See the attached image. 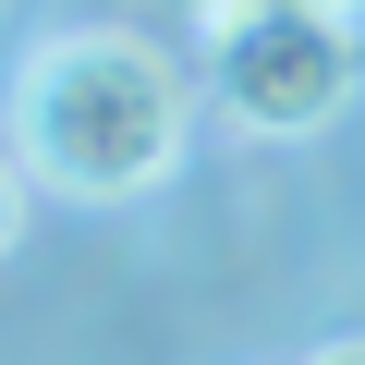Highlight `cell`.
I'll use <instances>...</instances> for the list:
<instances>
[{
	"label": "cell",
	"instance_id": "6da1fadb",
	"mask_svg": "<svg viewBox=\"0 0 365 365\" xmlns=\"http://www.w3.org/2000/svg\"><path fill=\"white\" fill-rule=\"evenodd\" d=\"M13 158L73 207H122L182 158V73L134 25H61L13 86Z\"/></svg>",
	"mask_w": 365,
	"mask_h": 365
},
{
	"label": "cell",
	"instance_id": "5b68a950",
	"mask_svg": "<svg viewBox=\"0 0 365 365\" xmlns=\"http://www.w3.org/2000/svg\"><path fill=\"white\" fill-rule=\"evenodd\" d=\"M304 365H365V341H329V353H304Z\"/></svg>",
	"mask_w": 365,
	"mask_h": 365
},
{
	"label": "cell",
	"instance_id": "277c9868",
	"mask_svg": "<svg viewBox=\"0 0 365 365\" xmlns=\"http://www.w3.org/2000/svg\"><path fill=\"white\" fill-rule=\"evenodd\" d=\"M304 13H317V25H341V37L365 49V0H304Z\"/></svg>",
	"mask_w": 365,
	"mask_h": 365
},
{
	"label": "cell",
	"instance_id": "3957f363",
	"mask_svg": "<svg viewBox=\"0 0 365 365\" xmlns=\"http://www.w3.org/2000/svg\"><path fill=\"white\" fill-rule=\"evenodd\" d=\"M25 182H37L25 158H0V256H13V244H25Z\"/></svg>",
	"mask_w": 365,
	"mask_h": 365
},
{
	"label": "cell",
	"instance_id": "7a4b0ae2",
	"mask_svg": "<svg viewBox=\"0 0 365 365\" xmlns=\"http://www.w3.org/2000/svg\"><path fill=\"white\" fill-rule=\"evenodd\" d=\"M353 73H365V49H353L341 25H317L304 0H268L244 37H220V98H232L256 134H317V122H341Z\"/></svg>",
	"mask_w": 365,
	"mask_h": 365
}]
</instances>
